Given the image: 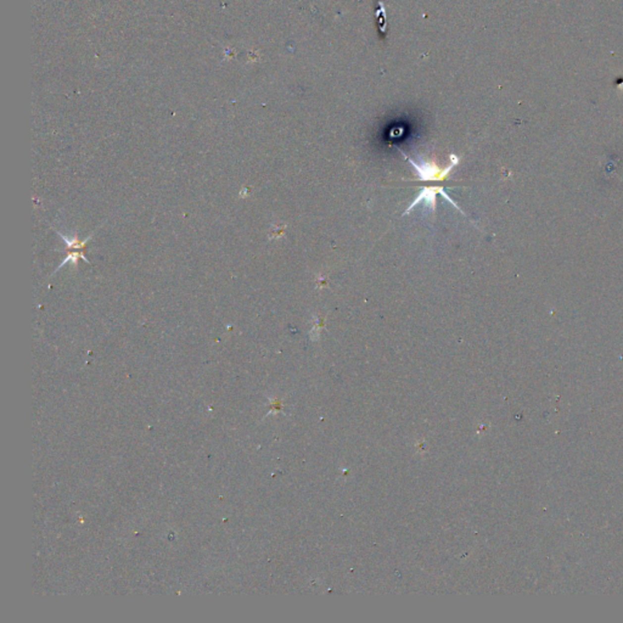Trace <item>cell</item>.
Returning <instances> with one entry per match:
<instances>
[{"label": "cell", "instance_id": "6da1fadb", "mask_svg": "<svg viewBox=\"0 0 623 623\" xmlns=\"http://www.w3.org/2000/svg\"><path fill=\"white\" fill-rule=\"evenodd\" d=\"M402 153V151H401ZM403 154V153H402ZM404 155V154H403ZM407 159H408L409 163L416 169L417 173V177H419V180H424V182H430V180H443L446 179L447 177L449 175V173L452 172V169L454 168L457 164H459V158L454 155V154H451L449 155V158H451V163L447 168L441 169L435 162H422L421 164H417L416 162L413 161L412 158H409L408 156L404 155Z\"/></svg>", "mask_w": 623, "mask_h": 623}, {"label": "cell", "instance_id": "7a4b0ae2", "mask_svg": "<svg viewBox=\"0 0 623 623\" xmlns=\"http://www.w3.org/2000/svg\"><path fill=\"white\" fill-rule=\"evenodd\" d=\"M437 193L441 194V195L443 196V198L446 199L447 201L449 202V204L453 205L455 208L459 209L460 212H463L462 209L459 208V206H458V205L453 201V200L449 198V195L446 193V191H444L443 188H441V186H430V188H421V190H420V194L416 196V199H415L414 201L412 202L411 206H409L408 208H407V211L404 212L403 215H408L409 213H411L413 209H414V207H416L417 205L421 204V202H424L425 206L427 207V208L430 209L431 212H435V209H436V194H437Z\"/></svg>", "mask_w": 623, "mask_h": 623}]
</instances>
